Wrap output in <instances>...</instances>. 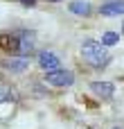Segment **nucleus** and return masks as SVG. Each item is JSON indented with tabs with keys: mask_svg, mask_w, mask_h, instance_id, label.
I'll return each instance as SVG.
<instances>
[{
	"mask_svg": "<svg viewBox=\"0 0 124 129\" xmlns=\"http://www.w3.org/2000/svg\"><path fill=\"white\" fill-rule=\"evenodd\" d=\"M90 91H93L97 98H102V100H111V98L115 95L113 82H90Z\"/></svg>",
	"mask_w": 124,
	"mask_h": 129,
	"instance_id": "nucleus-6",
	"label": "nucleus"
},
{
	"mask_svg": "<svg viewBox=\"0 0 124 129\" xmlns=\"http://www.w3.org/2000/svg\"><path fill=\"white\" fill-rule=\"evenodd\" d=\"M81 57L84 61L95 68V70H102L111 63V52L106 45H102V41H95V39H86L81 43Z\"/></svg>",
	"mask_w": 124,
	"mask_h": 129,
	"instance_id": "nucleus-2",
	"label": "nucleus"
},
{
	"mask_svg": "<svg viewBox=\"0 0 124 129\" xmlns=\"http://www.w3.org/2000/svg\"><path fill=\"white\" fill-rule=\"evenodd\" d=\"M122 29H124V25H122Z\"/></svg>",
	"mask_w": 124,
	"mask_h": 129,
	"instance_id": "nucleus-14",
	"label": "nucleus"
},
{
	"mask_svg": "<svg viewBox=\"0 0 124 129\" xmlns=\"http://www.w3.org/2000/svg\"><path fill=\"white\" fill-rule=\"evenodd\" d=\"M38 68H43L45 73H50V70H56V68H61V59H59L54 52H50V50H43V52L38 54Z\"/></svg>",
	"mask_w": 124,
	"mask_h": 129,
	"instance_id": "nucleus-4",
	"label": "nucleus"
},
{
	"mask_svg": "<svg viewBox=\"0 0 124 129\" xmlns=\"http://www.w3.org/2000/svg\"><path fill=\"white\" fill-rule=\"evenodd\" d=\"M20 5H25V7H32V5H36V0H20Z\"/></svg>",
	"mask_w": 124,
	"mask_h": 129,
	"instance_id": "nucleus-11",
	"label": "nucleus"
},
{
	"mask_svg": "<svg viewBox=\"0 0 124 129\" xmlns=\"http://www.w3.org/2000/svg\"><path fill=\"white\" fill-rule=\"evenodd\" d=\"M0 66L5 70H9V73H16L18 75V73H25L27 70L29 61H27V57H9V59H2Z\"/></svg>",
	"mask_w": 124,
	"mask_h": 129,
	"instance_id": "nucleus-5",
	"label": "nucleus"
},
{
	"mask_svg": "<svg viewBox=\"0 0 124 129\" xmlns=\"http://www.w3.org/2000/svg\"><path fill=\"white\" fill-rule=\"evenodd\" d=\"M68 9H70V14H75V16H90V14H93V5H90L88 0H72V2L68 5Z\"/></svg>",
	"mask_w": 124,
	"mask_h": 129,
	"instance_id": "nucleus-8",
	"label": "nucleus"
},
{
	"mask_svg": "<svg viewBox=\"0 0 124 129\" xmlns=\"http://www.w3.org/2000/svg\"><path fill=\"white\" fill-rule=\"evenodd\" d=\"M45 84L54 86V88H68L75 84V75L70 70H63V68H56V70H50L45 73Z\"/></svg>",
	"mask_w": 124,
	"mask_h": 129,
	"instance_id": "nucleus-3",
	"label": "nucleus"
},
{
	"mask_svg": "<svg viewBox=\"0 0 124 129\" xmlns=\"http://www.w3.org/2000/svg\"><path fill=\"white\" fill-rule=\"evenodd\" d=\"M113 129H124V127H113Z\"/></svg>",
	"mask_w": 124,
	"mask_h": 129,
	"instance_id": "nucleus-13",
	"label": "nucleus"
},
{
	"mask_svg": "<svg viewBox=\"0 0 124 129\" xmlns=\"http://www.w3.org/2000/svg\"><path fill=\"white\" fill-rule=\"evenodd\" d=\"M16 100H18L16 88H14L9 82H2V79H0V104H5V102H16Z\"/></svg>",
	"mask_w": 124,
	"mask_h": 129,
	"instance_id": "nucleus-9",
	"label": "nucleus"
},
{
	"mask_svg": "<svg viewBox=\"0 0 124 129\" xmlns=\"http://www.w3.org/2000/svg\"><path fill=\"white\" fill-rule=\"evenodd\" d=\"M117 41H120V34H115V32H106V34L102 36V45H106V48L115 45Z\"/></svg>",
	"mask_w": 124,
	"mask_h": 129,
	"instance_id": "nucleus-10",
	"label": "nucleus"
},
{
	"mask_svg": "<svg viewBox=\"0 0 124 129\" xmlns=\"http://www.w3.org/2000/svg\"><path fill=\"white\" fill-rule=\"evenodd\" d=\"M50 2H61V0H50Z\"/></svg>",
	"mask_w": 124,
	"mask_h": 129,
	"instance_id": "nucleus-12",
	"label": "nucleus"
},
{
	"mask_svg": "<svg viewBox=\"0 0 124 129\" xmlns=\"http://www.w3.org/2000/svg\"><path fill=\"white\" fill-rule=\"evenodd\" d=\"M36 34L29 29H16V32H2L0 34V48L9 52L11 57H27L34 52Z\"/></svg>",
	"mask_w": 124,
	"mask_h": 129,
	"instance_id": "nucleus-1",
	"label": "nucleus"
},
{
	"mask_svg": "<svg viewBox=\"0 0 124 129\" xmlns=\"http://www.w3.org/2000/svg\"><path fill=\"white\" fill-rule=\"evenodd\" d=\"M102 16H124V0H106L99 7Z\"/></svg>",
	"mask_w": 124,
	"mask_h": 129,
	"instance_id": "nucleus-7",
	"label": "nucleus"
}]
</instances>
